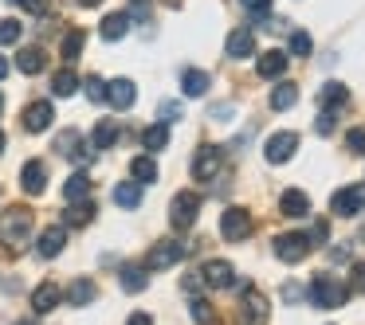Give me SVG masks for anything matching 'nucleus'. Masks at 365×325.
Returning a JSON list of instances; mask_svg holds the SVG:
<instances>
[{
  "label": "nucleus",
  "instance_id": "35",
  "mask_svg": "<svg viewBox=\"0 0 365 325\" xmlns=\"http://www.w3.org/2000/svg\"><path fill=\"white\" fill-rule=\"evenodd\" d=\"M122 290H145V267H122Z\"/></svg>",
  "mask_w": 365,
  "mask_h": 325
},
{
  "label": "nucleus",
  "instance_id": "19",
  "mask_svg": "<svg viewBox=\"0 0 365 325\" xmlns=\"http://www.w3.org/2000/svg\"><path fill=\"white\" fill-rule=\"evenodd\" d=\"M59 298H63V294H59L56 282H40L32 290V309H36V314H51V309L59 306Z\"/></svg>",
  "mask_w": 365,
  "mask_h": 325
},
{
  "label": "nucleus",
  "instance_id": "24",
  "mask_svg": "<svg viewBox=\"0 0 365 325\" xmlns=\"http://www.w3.org/2000/svg\"><path fill=\"white\" fill-rule=\"evenodd\" d=\"M114 204H118V208H138V204H142V184H138V181L114 184Z\"/></svg>",
  "mask_w": 365,
  "mask_h": 325
},
{
  "label": "nucleus",
  "instance_id": "36",
  "mask_svg": "<svg viewBox=\"0 0 365 325\" xmlns=\"http://www.w3.org/2000/svg\"><path fill=\"white\" fill-rule=\"evenodd\" d=\"M20 36H24V24H20V20H0V48L16 43Z\"/></svg>",
  "mask_w": 365,
  "mask_h": 325
},
{
  "label": "nucleus",
  "instance_id": "30",
  "mask_svg": "<svg viewBox=\"0 0 365 325\" xmlns=\"http://www.w3.org/2000/svg\"><path fill=\"white\" fill-rule=\"evenodd\" d=\"M181 87H185V95H189V98H200L208 90V71H185L181 75Z\"/></svg>",
  "mask_w": 365,
  "mask_h": 325
},
{
  "label": "nucleus",
  "instance_id": "48",
  "mask_svg": "<svg viewBox=\"0 0 365 325\" xmlns=\"http://www.w3.org/2000/svg\"><path fill=\"white\" fill-rule=\"evenodd\" d=\"M4 75H9V59L0 55V79H4Z\"/></svg>",
  "mask_w": 365,
  "mask_h": 325
},
{
  "label": "nucleus",
  "instance_id": "7",
  "mask_svg": "<svg viewBox=\"0 0 365 325\" xmlns=\"http://www.w3.org/2000/svg\"><path fill=\"white\" fill-rule=\"evenodd\" d=\"M220 235L228 239V243H244V239L252 235V215H247L244 208H228V212L220 215Z\"/></svg>",
  "mask_w": 365,
  "mask_h": 325
},
{
  "label": "nucleus",
  "instance_id": "47",
  "mask_svg": "<svg viewBox=\"0 0 365 325\" xmlns=\"http://www.w3.org/2000/svg\"><path fill=\"white\" fill-rule=\"evenodd\" d=\"M126 325H153V321H150V314H130Z\"/></svg>",
  "mask_w": 365,
  "mask_h": 325
},
{
  "label": "nucleus",
  "instance_id": "22",
  "mask_svg": "<svg viewBox=\"0 0 365 325\" xmlns=\"http://www.w3.org/2000/svg\"><path fill=\"white\" fill-rule=\"evenodd\" d=\"M130 32V16L126 12H110V16L103 20V28H98V36H103V40H122V36Z\"/></svg>",
  "mask_w": 365,
  "mask_h": 325
},
{
  "label": "nucleus",
  "instance_id": "26",
  "mask_svg": "<svg viewBox=\"0 0 365 325\" xmlns=\"http://www.w3.org/2000/svg\"><path fill=\"white\" fill-rule=\"evenodd\" d=\"M71 228H87L91 220H95V204L91 200H71V208H67V215H63Z\"/></svg>",
  "mask_w": 365,
  "mask_h": 325
},
{
  "label": "nucleus",
  "instance_id": "27",
  "mask_svg": "<svg viewBox=\"0 0 365 325\" xmlns=\"http://www.w3.org/2000/svg\"><path fill=\"white\" fill-rule=\"evenodd\" d=\"M294 102H299V87H294V82H279V87L271 90V110H291Z\"/></svg>",
  "mask_w": 365,
  "mask_h": 325
},
{
  "label": "nucleus",
  "instance_id": "16",
  "mask_svg": "<svg viewBox=\"0 0 365 325\" xmlns=\"http://www.w3.org/2000/svg\"><path fill=\"white\" fill-rule=\"evenodd\" d=\"M51 118H56L51 102H32L24 110V129H28V134H43V129L51 126Z\"/></svg>",
  "mask_w": 365,
  "mask_h": 325
},
{
  "label": "nucleus",
  "instance_id": "1",
  "mask_svg": "<svg viewBox=\"0 0 365 325\" xmlns=\"http://www.w3.org/2000/svg\"><path fill=\"white\" fill-rule=\"evenodd\" d=\"M28 239H32V212H28V208L0 212V247H4V251H20Z\"/></svg>",
  "mask_w": 365,
  "mask_h": 325
},
{
  "label": "nucleus",
  "instance_id": "10",
  "mask_svg": "<svg viewBox=\"0 0 365 325\" xmlns=\"http://www.w3.org/2000/svg\"><path fill=\"white\" fill-rule=\"evenodd\" d=\"M307 251H310V239L302 235V231H287V235L275 239V255L283 262H302V259H307Z\"/></svg>",
  "mask_w": 365,
  "mask_h": 325
},
{
  "label": "nucleus",
  "instance_id": "21",
  "mask_svg": "<svg viewBox=\"0 0 365 325\" xmlns=\"http://www.w3.org/2000/svg\"><path fill=\"white\" fill-rule=\"evenodd\" d=\"M95 294H98V286L91 282V278H75V282L67 286V302H71V306H91Z\"/></svg>",
  "mask_w": 365,
  "mask_h": 325
},
{
  "label": "nucleus",
  "instance_id": "46",
  "mask_svg": "<svg viewBox=\"0 0 365 325\" xmlns=\"http://www.w3.org/2000/svg\"><path fill=\"white\" fill-rule=\"evenodd\" d=\"M330 259H334V262H346V259H349V247H334Z\"/></svg>",
  "mask_w": 365,
  "mask_h": 325
},
{
  "label": "nucleus",
  "instance_id": "28",
  "mask_svg": "<svg viewBox=\"0 0 365 325\" xmlns=\"http://www.w3.org/2000/svg\"><path fill=\"white\" fill-rule=\"evenodd\" d=\"M79 87H83V82H79V75H75V71H59L56 79H51V95H56V98H71Z\"/></svg>",
  "mask_w": 365,
  "mask_h": 325
},
{
  "label": "nucleus",
  "instance_id": "8",
  "mask_svg": "<svg viewBox=\"0 0 365 325\" xmlns=\"http://www.w3.org/2000/svg\"><path fill=\"white\" fill-rule=\"evenodd\" d=\"M181 259H185V243H177V239H165V243H158L150 255H145L142 267H145V270H165V267H177Z\"/></svg>",
  "mask_w": 365,
  "mask_h": 325
},
{
  "label": "nucleus",
  "instance_id": "33",
  "mask_svg": "<svg viewBox=\"0 0 365 325\" xmlns=\"http://www.w3.org/2000/svg\"><path fill=\"white\" fill-rule=\"evenodd\" d=\"M114 142H118V126H114L110 118L98 122V126H95V149H110Z\"/></svg>",
  "mask_w": 365,
  "mask_h": 325
},
{
  "label": "nucleus",
  "instance_id": "41",
  "mask_svg": "<svg viewBox=\"0 0 365 325\" xmlns=\"http://www.w3.org/2000/svg\"><path fill=\"white\" fill-rule=\"evenodd\" d=\"M349 294H365V262L349 270Z\"/></svg>",
  "mask_w": 365,
  "mask_h": 325
},
{
  "label": "nucleus",
  "instance_id": "6",
  "mask_svg": "<svg viewBox=\"0 0 365 325\" xmlns=\"http://www.w3.org/2000/svg\"><path fill=\"white\" fill-rule=\"evenodd\" d=\"M294 149H299V134L283 129V134H271V137H267V145H263V157H267V165H287V161L294 157Z\"/></svg>",
  "mask_w": 365,
  "mask_h": 325
},
{
  "label": "nucleus",
  "instance_id": "3",
  "mask_svg": "<svg viewBox=\"0 0 365 325\" xmlns=\"http://www.w3.org/2000/svg\"><path fill=\"white\" fill-rule=\"evenodd\" d=\"M267 317H271L267 298H263L259 290H244V298H240V306H236V321L240 325H267Z\"/></svg>",
  "mask_w": 365,
  "mask_h": 325
},
{
  "label": "nucleus",
  "instance_id": "42",
  "mask_svg": "<svg viewBox=\"0 0 365 325\" xmlns=\"http://www.w3.org/2000/svg\"><path fill=\"white\" fill-rule=\"evenodd\" d=\"M346 145H349V153H365V129H361V126L349 129V134H346Z\"/></svg>",
  "mask_w": 365,
  "mask_h": 325
},
{
  "label": "nucleus",
  "instance_id": "2",
  "mask_svg": "<svg viewBox=\"0 0 365 325\" xmlns=\"http://www.w3.org/2000/svg\"><path fill=\"white\" fill-rule=\"evenodd\" d=\"M349 298V286H341L334 275H314V282H310V302H314L318 309H338L346 306Z\"/></svg>",
  "mask_w": 365,
  "mask_h": 325
},
{
  "label": "nucleus",
  "instance_id": "13",
  "mask_svg": "<svg viewBox=\"0 0 365 325\" xmlns=\"http://www.w3.org/2000/svg\"><path fill=\"white\" fill-rule=\"evenodd\" d=\"M20 184H24L28 196H40V192L48 188V169H43V161H28V165L20 169Z\"/></svg>",
  "mask_w": 365,
  "mask_h": 325
},
{
  "label": "nucleus",
  "instance_id": "38",
  "mask_svg": "<svg viewBox=\"0 0 365 325\" xmlns=\"http://www.w3.org/2000/svg\"><path fill=\"white\" fill-rule=\"evenodd\" d=\"M192 321H197V325H212V306H208L205 298L192 302Z\"/></svg>",
  "mask_w": 365,
  "mask_h": 325
},
{
  "label": "nucleus",
  "instance_id": "51",
  "mask_svg": "<svg viewBox=\"0 0 365 325\" xmlns=\"http://www.w3.org/2000/svg\"><path fill=\"white\" fill-rule=\"evenodd\" d=\"M16 325H36V321H16Z\"/></svg>",
  "mask_w": 365,
  "mask_h": 325
},
{
  "label": "nucleus",
  "instance_id": "5",
  "mask_svg": "<svg viewBox=\"0 0 365 325\" xmlns=\"http://www.w3.org/2000/svg\"><path fill=\"white\" fill-rule=\"evenodd\" d=\"M330 212L341 215V220H349V215L365 212V184H349V188L334 192V196H330Z\"/></svg>",
  "mask_w": 365,
  "mask_h": 325
},
{
  "label": "nucleus",
  "instance_id": "50",
  "mask_svg": "<svg viewBox=\"0 0 365 325\" xmlns=\"http://www.w3.org/2000/svg\"><path fill=\"white\" fill-rule=\"evenodd\" d=\"M0 153H4V134H0Z\"/></svg>",
  "mask_w": 365,
  "mask_h": 325
},
{
  "label": "nucleus",
  "instance_id": "12",
  "mask_svg": "<svg viewBox=\"0 0 365 325\" xmlns=\"http://www.w3.org/2000/svg\"><path fill=\"white\" fill-rule=\"evenodd\" d=\"M134 98H138V87H134L130 79L106 82V102H110L114 110H130V106H134Z\"/></svg>",
  "mask_w": 365,
  "mask_h": 325
},
{
  "label": "nucleus",
  "instance_id": "52",
  "mask_svg": "<svg viewBox=\"0 0 365 325\" xmlns=\"http://www.w3.org/2000/svg\"><path fill=\"white\" fill-rule=\"evenodd\" d=\"M361 243H365V228H361Z\"/></svg>",
  "mask_w": 365,
  "mask_h": 325
},
{
  "label": "nucleus",
  "instance_id": "20",
  "mask_svg": "<svg viewBox=\"0 0 365 325\" xmlns=\"http://www.w3.org/2000/svg\"><path fill=\"white\" fill-rule=\"evenodd\" d=\"M63 243H67V231L63 228H48L40 235V243H36V255H40V259H56V255L63 251Z\"/></svg>",
  "mask_w": 365,
  "mask_h": 325
},
{
  "label": "nucleus",
  "instance_id": "44",
  "mask_svg": "<svg viewBox=\"0 0 365 325\" xmlns=\"http://www.w3.org/2000/svg\"><path fill=\"white\" fill-rule=\"evenodd\" d=\"M334 122H338V118H334L330 110H322V114H318V126H314V129H318V134L326 137V134H330V129H334Z\"/></svg>",
  "mask_w": 365,
  "mask_h": 325
},
{
  "label": "nucleus",
  "instance_id": "17",
  "mask_svg": "<svg viewBox=\"0 0 365 325\" xmlns=\"http://www.w3.org/2000/svg\"><path fill=\"white\" fill-rule=\"evenodd\" d=\"M279 212L291 215V220H307V212H310V196H307L302 188L283 192V200H279Z\"/></svg>",
  "mask_w": 365,
  "mask_h": 325
},
{
  "label": "nucleus",
  "instance_id": "49",
  "mask_svg": "<svg viewBox=\"0 0 365 325\" xmlns=\"http://www.w3.org/2000/svg\"><path fill=\"white\" fill-rule=\"evenodd\" d=\"M83 9H98V4H103V0H79Z\"/></svg>",
  "mask_w": 365,
  "mask_h": 325
},
{
  "label": "nucleus",
  "instance_id": "39",
  "mask_svg": "<svg viewBox=\"0 0 365 325\" xmlns=\"http://www.w3.org/2000/svg\"><path fill=\"white\" fill-rule=\"evenodd\" d=\"M83 87H87V98H91V102H106V82H103V79H95V75H91Z\"/></svg>",
  "mask_w": 365,
  "mask_h": 325
},
{
  "label": "nucleus",
  "instance_id": "25",
  "mask_svg": "<svg viewBox=\"0 0 365 325\" xmlns=\"http://www.w3.org/2000/svg\"><path fill=\"white\" fill-rule=\"evenodd\" d=\"M142 145H145L150 153L165 149V145H169V126H165V122H153V126H145V129H142Z\"/></svg>",
  "mask_w": 365,
  "mask_h": 325
},
{
  "label": "nucleus",
  "instance_id": "14",
  "mask_svg": "<svg viewBox=\"0 0 365 325\" xmlns=\"http://www.w3.org/2000/svg\"><path fill=\"white\" fill-rule=\"evenodd\" d=\"M56 149L63 153V157H75V161H91V149L87 142L79 137V129H63V134L56 137Z\"/></svg>",
  "mask_w": 365,
  "mask_h": 325
},
{
  "label": "nucleus",
  "instance_id": "32",
  "mask_svg": "<svg viewBox=\"0 0 365 325\" xmlns=\"http://www.w3.org/2000/svg\"><path fill=\"white\" fill-rule=\"evenodd\" d=\"M130 173H134L138 184L158 181V165H153V157H134V161H130Z\"/></svg>",
  "mask_w": 365,
  "mask_h": 325
},
{
  "label": "nucleus",
  "instance_id": "31",
  "mask_svg": "<svg viewBox=\"0 0 365 325\" xmlns=\"http://www.w3.org/2000/svg\"><path fill=\"white\" fill-rule=\"evenodd\" d=\"M83 43H87V36H83L79 28L63 36V43H59V51H63V59H67V63H75V59L83 55Z\"/></svg>",
  "mask_w": 365,
  "mask_h": 325
},
{
  "label": "nucleus",
  "instance_id": "34",
  "mask_svg": "<svg viewBox=\"0 0 365 325\" xmlns=\"http://www.w3.org/2000/svg\"><path fill=\"white\" fill-rule=\"evenodd\" d=\"M349 102V90L341 87V82H326L322 87V106L330 110V106H346Z\"/></svg>",
  "mask_w": 365,
  "mask_h": 325
},
{
  "label": "nucleus",
  "instance_id": "43",
  "mask_svg": "<svg viewBox=\"0 0 365 325\" xmlns=\"http://www.w3.org/2000/svg\"><path fill=\"white\" fill-rule=\"evenodd\" d=\"M252 16H271V0H240Z\"/></svg>",
  "mask_w": 365,
  "mask_h": 325
},
{
  "label": "nucleus",
  "instance_id": "37",
  "mask_svg": "<svg viewBox=\"0 0 365 325\" xmlns=\"http://www.w3.org/2000/svg\"><path fill=\"white\" fill-rule=\"evenodd\" d=\"M310 48H314V43H310V36H307V32H291V55L307 59V55H310Z\"/></svg>",
  "mask_w": 365,
  "mask_h": 325
},
{
  "label": "nucleus",
  "instance_id": "18",
  "mask_svg": "<svg viewBox=\"0 0 365 325\" xmlns=\"http://www.w3.org/2000/svg\"><path fill=\"white\" fill-rule=\"evenodd\" d=\"M255 71H259V79H279V75L287 71V51L271 48L259 55V63H255Z\"/></svg>",
  "mask_w": 365,
  "mask_h": 325
},
{
  "label": "nucleus",
  "instance_id": "4",
  "mask_svg": "<svg viewBox=\"0 0 365 325\" xmlns=\"http://www.w3.org/2000/svg\"><path fill=\"white\" fill-rule=\"evenodd\" d=\"M197 212H200V196H197V192H177L173 204H169V223H173L177 231H185V228L197 223Z\"/></svg>",
  "mask_w": 365,
  "mask_h": 325
},
{
  "label": "nucleus",
  "instance_id": "15",
  "mask_svg": "<svg viewBox=\"0 0 365 325\" xmlns=\"http://www.w3.org/2000/svg\"><path fill=\"white\" fill-rule=\"evenodd\" d=\"M224 55L228 59H252L255 55V36L244 32V28H236V32L228 36V43H224Z\"/></svg>",
  "mask_w": 365,
  "mask_h": 325
},
{
  "label": "nucleus",
  "instance_id": "9",
  "mask_svg": "<svg viewBox=\"0 0 365 325\" xmlns=\"http://www.w3.org/2000/svg\"><path fill=\"white\" fill-rule=\"evenodd\" d=\"M200 278H205V286H212V290H232L236 286V267L224 259H212L200 267Z\"/></svg>",
  "mask_w": 365,
  "mask_h": 325
},
{
  "label": "nucleus",
  "instance_id": "11",
  "mask_svg": "<svg viewBox=\"0 0 365 325\" xmlns=\"http://www.w3.org/2000/svg\"><path fill=\"white\" fill-rule=\"evenodd\" d=\"M216 173H220V149H216V145L197 149V157H192V176H197V181H212Z\"/></svg>",
  "mask_w": 365,
  "mask_h": 325
},
{
  "label": "nucleus",
  "instance_id": "29",
  "mask_svg": "<svg viewBox=\"0 0 365 325\" xmlns=\"http://www.w3.org/2000/svg\"><path fill=\"white\" fill-rule=\"evenodd\" d=\"M87 192H91V176L87 173H71V176H67V184H63V196L67 200H87Z\"/></svg>",
  "mask_w": 365,
  "mask_h": 325
},
{
  "label": "nucleus",
  "instance_id": "40",
  "mask_svg": "<svg viewBox=\"0 0 365 325\" xmlns=\"http://www.w3.org/2000/svg\"><path fill=\"white\" fill-rule=\"evenodd\" d=\"M161 122H165V126H173V122H181L185 118V110H181V102H161Z\"/></svg>",
  "mask_w": 365,
  "mask_h": 325
},
{
  "label": "nucleus",
  "instance_id": "53",
  "mask_svg": "<svg viewBox=\"0 0 365 325\" xmlns=\"http://www.w3.org/2000/svg\"><path fill=\"white\" fill-rule=\"evenodd\" d=\"M0 106H4V95H0Z\"/></svg>",
  "mask_w": 365,
  "mask_h": 325
},
{
  "label": "nucleus",
  "instance_id": "45",
  "mask_svg": "<svg viewBox=\"0 0 365 325\" xmlns=\"http://www.w3.org/2000/svg\"><path fill=\"white\" fill-rule=\"evenodd\" d=\"M9 4H20V9H28V12H36V16H40L43 9H48V4H43V0H9Z\"/></svg>",
  "mask_w": 365,
  "mask_h": 325
},
{
  "label": "nucleus",
  "instance_id": "23",
  "mask_svg": "<svg viewBox=\"0 0 365 325\" xmlns=\"http://www.w3.org/2000/svg\"><path fill=\"white\" fill-rule=\"evenodd\" d=\"M16 67H20L24 75H40L43 67H48V55H43V48H24V51L16 55Z\"/></svg>",
  "mask_w": 365,
  "mask_h": 325
}]
</instances>
